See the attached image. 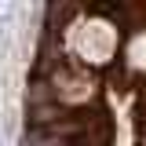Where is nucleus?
<instances>
[{
    "label": "nucleus",
    "instance_id": "nucleus-1",
    "mask_svg": "<svg viewBox=\"0 0 146 146\" xmlns=\"http://www.w3.org/2000/svg\"><path fill=\"white\" fill-rule=\"evenodd\" d=\"M73 51L84 62H106V55L113 51V29L106 22H88L73 29Z\"/></svg>",
    "mask_w": 146,
    "mask_h": 146
}]
</instances>
